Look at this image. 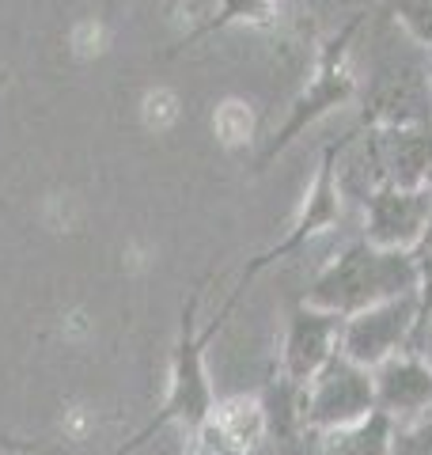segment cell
I'll use <instances>...</instances> for the list:
<instances>
[{
	"label": "cell",
	"instance_id": "17",
	"mask_svg": "<svg viewBox=\"0 0 432 455\" xmlns=\"http://www.w3.org/2000/svg\"><path fill=\"white\" fill-rule=\"evenodd\" d=\"M421 251H432V220H428V232H425V243H421Z\"/></svg>",
	"mask_w": 432,
	"mask_h": 455
},
{
	"label": "cell",
	"instance_id": "20",
	"mask_svg": "<svg viewBox=\"0 0 432 455\" xmlns=\"http://www.w3.org/2000/svg\"><path fill=\"white\" fill-rule=\"evenodd\" d=\"M319 455H326V451H323V444H319Z\"/></svg>",
	"mask_w": 432,
	"mask_h": 455
},
{
	"label": "cell",
	"instance_id": "11",
	"mask_svg": "<svg viewBox=\"0 0 432 455\" xmlns=\"http://www.w3.org/2000/svg\"><path fill=\"white\" fill-rule=\"evenodd\" d=\"M372 383H376V410L395 425L432 414V368L413 349L372 368Z\"/></svg>",
	"mask_w": 432,
	"mask_h": 455
},
{
	"label": "cell",
	"instance_id": "8",
	"mask_svg": "<svg viewBox=\"0 0 432 455\" xmlns=\"http://www.w3.org/2000/svg\"><path fill=\"white\" fill-rule=\"evenodd\" d=\"M364 243L383 251H421L428 220H432V190L428 187H380L364 202Z\"/></svg>",
	"mask_w": 432,
	"mask_h": 455
},
{
	"label": "cell",
	"instance_id": "6",
	"mask_svg": "<svg viewBox=\"0 0 432 455\" xmlns=\"http://www.w3.org/2000/svg\"><path fill=\"white\" fill-rule=\"evenodd\" d=\"M368 414H376L372 368H360L341 353L300 395V418H304V429L311 436H334L341 429H353Z\"/></svg>",
	"mask_w": 432,
	"mask_h": 455
},
{
	"label": "cell",
	"instance_id": "14",
	"mask_svg": "<svg viewBox=\"0 0 432 455\" xmlns=\"http://www.w3.org/2000/svg\"><path fill=\"white\" fill-rule=\"evenodd\" d=\"M380 16L398 27L417 50H432V0H383Z\"/></svg>",
	"mask_w": 432,
	"mask_h": 455
},
{
	"label": "cell",
	"instance_id": "16",
	"mask_svg": "<svg viewBox=\"0 0 432 455\" xmlns=\"http://www.w3.org/2000/svg\"><path fill=\"white\" fill-rule=\"evenodd\" d=\"M410 349L432 368V311H421V323H417V331H413V346Z\"/></svg>",
	"mask_w": 432,
	"mask_h": 455
},
{
	"label": "cell",
	"instance_id": "10",
	"mask_svg": "<svg viewBox=\"0 0 432 455\" xmlns=\"http://www.w3.org/2000/svg\"><path fill=\"white\" fill-rule=\"evenodd\" d=\"M262 440H266V418H262V403L254 395L216 398L205 425L186 436V455H254Z\"/></svg>",
	"mask_w": 432,
	"mask_h": 455
},
{
	"label": "cell",
	"instance_id": "18",
	"mask_svg": "<svg viewBox=\"0 0 432 455\" xmlns=\"http://www.w3.org/2000/svg\"><path fill=\"white\" fill-rule=\"evenodd\" d=\"M428 84H432V50H428Z\"/></svg>",
	"mask_w": 432,
	"mask_h": 455
},
{
	"label": "cell",
	"instance_id": "5",
	"mask_svg": "<svg viewBox=\"0 0 432 455\" xmlns=\"http://www.w3.org/2000/svg\"><path fill=\"white\" fill-rule=\"evenodd\" d=\"M345 205H349V202H345V194H341V187H338V140H330V145L323 148V156H319V164H315V175H311L308 190H304V202H300L296 217L288 220L284 235H281L273 247H266V251L254 254L232 292L243 296V292H247V284H251L258 274H266L269 266H277V262H284V259H292V254H300V251L311 243V239H319V235H326V232H334V228H341Z\"/></svg>",
	"mask_w": 432,
	"mask_h": 455
},
{
	"label": "cell",
	"instance_id": "4",
	"mask_svg": "<svg viewBox=\"0 0 432 455\" xmlns=\"http://www.w3.org/2000/svg\"><path fill=\"white\" fill-rule=\"evenodd\" d=\"M360 125H364V130L432 125L428 53L417 50L398 27H391V35H380V42H376L368 88H360Z\"/></svg>",
	"mask_w": 432,
	"mask_h": 455
},
{
	"label": "cell",
	"instance_id": "15",
	"mask_svg": "<svg viewBox=\"0 0 432 455\" xmlns=\"http://www.w3.org/2000/svg\"><path fill=\"white\" fill-rule=\"evenodd\" d=\"M417 296H421V311H432V251H417Z\"/></svg>",
	"mask_w": 432,
	"mask_h": 455
},
{
	"label": "cell",
	"instance_id": "2",
	"mask_svg": "<svg viewBox=\"0 0 432 455\" xmlns=\"http://www.w3.org/2000/svg\"><path fill=\"white\" fill-rule=\"evenodd\" d=\"M376 12L372 8H360L353 12L349 20L330 38H323L315 46V61H311V73L304 80V88L296 92V99L288 103V114L281 118V125L266 137L262 152L254 160V171H266L277 156H284L288 148L296 145L308 130H315L326 114H334L341 107H349L353 99H360V80H356V68H353V50H356V38L360 31L372 23Z\"/></svg>",
	"mask_w": 432,
	"mask_h": 455
},
{
	"label": "cell",
	"instance_id": "1",
	"mask_svg": "<svg viewBox=\"0 0 432 455\" xmlns=\"http://www.w3.org/2000/svg\"><path fill=\"white\" fill-rule=\"evenodd\" d=\"M201 296H205V289H197L186 296L182 304V315H179V334H175V346H171V372H167V391H164V403L160 410L152 414V421L144 425V429H137L133 436L125 440V444L114 451V455H133L140 451L156 433H164L167 425H179V429L190 436L194 429H201L205 425V418L212 414L216 406V395H212V383H209V368H205V349L209 341L220 334L224 319L236 311L239 296L232 292L224 300V307L212 315L209 326H197V307H201Z\"/></svg>",
	"mask_w": 432,
	"mask_h": 455
},
{
	"label": "cell",
	"instance_id": "19",
	"mask_svg": "<svg viewBox=\"0 0 432 455\" xmlns=\"http://www.w3.org/2000/svg\"><path fill=\"white\" fill-rule=\"evenodd\" d=\"M425 187H428V190H432V175H428V182H425Z\"/></svg>",
	"mask_w": 432,
	"mask_h": 455
},
{
	"label": "cell",
	"instance_id": "3",
	"mask_svg": "<svg viewBox=\"0 0 432 455\" xmlns=\"http://www.w3.org/2000/svg\"><path fill=\"white\" fill-rule=\"evenodd\" d=\"M417 281H421V274H417L413 251H383V247L364 243V239H353L349 247L338 251L315 274L304 300L311 307H323V311H334V315L349 319L364 307L417 292Z\"/></svg>",
	"mask_w": 432,
	"mask_h": 455
},
{
	"label": "cell",
	"instance_id": "7",
	"mask_svg": "<svg viewBox=\"0 0 432 455\" xmlns=\"http://www.w3.org/2000/svg\"><path fill=\"white\" fill-rule=\"evenodd\" d=\"M417 323H421V296H395V300H383L345 319L338 353L360 368H380L413 346Z\"/></svg>",
	"mask_w": 432,
	"mask_h": 455
},
{
	"label": "cell",
	"instance_id": "9",
	"mask_svg": "<svg viewBox=\"0 0 432 455\" xmlns=\"http://www.w3.org/2000/svg\"><path fill=\"white\" fill-rule=\"evenodd\" d=\"M341 323L345 319L334 315V311H323V307H311L308 300H300L284 319L277 372L288 383H296V387H308V383L338 357Z\"/></svg>",
	"mask_w": 432,
	"mask_h": 455
},
{
	"label": "cell",
	"instance_id": "12",
	"mask_svg": "<svg viewBox=\"0 0 432 455\" xmlns=\"http://www.w3.org/2000/svg\"><path fill=\"white\" fill-rule=\"evenodd\" d=\"M288 4H292V0H216L212 16L201 20L194 31H186L182 38H175V46L167 50V57L190 50L194 42L209 38L216 31H228V27H258V31H273V27L284 23Z\"/></svg>",
	"mask_w": 432,
	"mask_h": 455
},
{
	"label": "cell",
	"instance_id": "13",
	"mask_svg": "<svg viewBox=\"0 0 432 455\" xmlns=\"http://www.w3.org/2000/svg\"><path fill=\"white\" fill-rule=\"evenodd\" d=\"M326 455H395V421L380 410L356 421L353 429H341L334 436H323Z\"/></svg>",
	"mask_w": 432,
	"mask_h": 455
}]
</instances>
